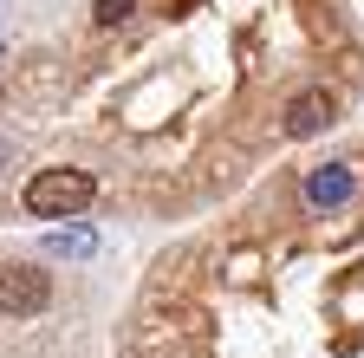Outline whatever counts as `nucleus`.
<instances>
[{"mask_svg": "<svg viewBox=\"0 0 364 358\" xmlns=\"http://www.w3.org/2000/svg\"><path fill=\"white\" fill-rule=\"evenodd\" d=\"M91 196H98V183H91V169H72V163H53V169H33L20 202L33 215H85Z\"/></svg>", "mask_w": 364, "mask_h": 358, "instance_id": "f257e3e1", "label": "nucleus"}, {"mask_svg": "<svg viewBox=\"0 0 364 358\" xmlns=\"http://www.w3.org/2000/svg\"><path fill=\"white\" fill-rule=\"evenodd\" d=\"M53 300V274L46 267H0V312L7 320H26Z\"/></svg>", "mask_w": 364, "mask_h": 358, "instance_id": "f03ea898", "label": "nucleus"}, {"mask_svg": "<svg viewBox=\"0 0 364 358\" xmlns=\"http://www.w3.org/2000/svg\"><path fill=\"white\" fill-rule=\"evenodd\" d=\"M299 196H306V209H338L358 196V176H351V163H318L299 183Z\"/></svg>", "mask_w": 364, "mask_h": 358, "instance_id": "7ed1b4c3", "label": "nucleus"}, {"mask_svg": "<svg viewBox=\"0 0 364 358\" xmlns=\"http://www.w3.org/2000/svg\"><path fill=\"white\" fill-rule=\"evenodd\" d=\"M338 111H332V92H299L293 105H287V130L293 137H318Z\"/></svg>", "mask_w": 364, "mask_h": 358, "instance_id": "20e7f679", "label": "nucleus"}, {"mask_svg": "<svg viewBox=\"0 0 364 358\" xmlns=\"http://www.w3.org/2000/svg\"><path fill=\"white\" fill-rule=\"evenodd\" d=\"M39 254L46 260H91L98 254V228H53V235H39Z\"/></svg>", "mask_w": 364, "mask_h": 358, "instance_id": "39448f33", "label": "nucleus"}, {"mask_svg": "<svg viewBox=\"0 0 364 358\" xmlns=\"http://www.w3.org/2000/svg\"><path fill=\"white\" fill-rule=\"evenodd\" d=\"M130 7H136V0H98V26H117V20H130Z\"/></svg>", "mask_w": 364, "mask_h": 358, "instance_id": "423d86ee", "label": "nucleus"}]
</instances>
